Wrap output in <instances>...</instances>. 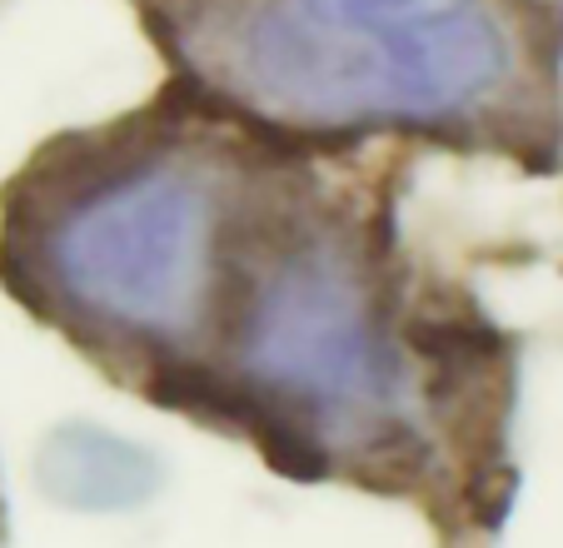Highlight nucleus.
I'll return each mask as SVG.
<instances>
[{
	"label": "nucleus",
	"instance_id": "20e7f679",
	"mask_svg": "<svg viewBox=\"0 0 563 548\" xmlns=\"http://www.w3.org/2000/svg\"><path fill=\"white\" fill-rule=\"evenodd\" d=\"M51 484L75 504H125L150 484V469L110 434L70 429L51 443Z\"/></svg>",
	"mask_w": 563,
	"mask_h": 548
},
{
	"label": "nucleus",
	"instance_id": "7ed1b4c3",
	"mask_svg": "<svg viewBox=\"0 0 563 548\" xmlns=\"http://www.w3.org/2000/svg\"><path fill=\"white\" fill-rule=\"evenodd\" d=\"M234 370L289 419L285 449L314 429V453L350 434H379L405 384L364 264L334 234H299L260 270Z\"/></svg>",
	"mask_w": 563,
	"mask_h": 548
},
{
	"label": "nucleus",
	"instance_id": "f257e3e1",
	"mask_svg": "<svg viewBox=\"0 0 563 548\" xmlns=\"http://www.w3.org/2000/svg\"><path fill=\"white\" fill-rule=\"evenodd\" d=\"M210 90L305 135L478 130L529 85L509 0H185Z\"/></svg>",
	"mask_w": 563,
	"mask_h": 548
},
{
	"label": "nucleus",
	"instance_id": "f03ea898",
	"mask_svg": "<svg viewBox=\"0 0 563 548\" xmlns=\"http://www.w3.org/2000/svg\"><path fill=\"white\" fill-rule=\"evenodd\" d=\"M224 254L220 190L170 155L86 175L41 234L45 285L96 335L165 344L200 329Z\"/></svg>",
	"mask_w": 563,
	"mask_h": 548
}]
</instances>
